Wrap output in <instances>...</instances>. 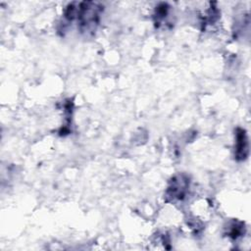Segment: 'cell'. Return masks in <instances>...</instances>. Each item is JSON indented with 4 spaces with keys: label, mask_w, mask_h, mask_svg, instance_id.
I'll use <instances>...</instances> for the list:
<instances>
[{
    "label": "cell",
    "mask_w": 251,
    "mask_h": 251,
    "mask_svg": "<svg viewBox=\"0 0 251 251\" xmlns=\"http://www.w3.org/2000/svg\"><path fill=\"white\" fill-rule=\"evenodd\" d=\"M188 188V180L183 176H176L172 180L167 189V197L171 200H181Z\"/></svg>",
    "instance_id": "obj_1"
},
{
    "label": "cell",
    "mask_w": 251,
    "mask_h": 251,
    "mask_svg": "<svg viewBox=\"0 0 251 251\" xmlns=\"http://www.w3.org/2000/svg\"><path fill=\"white\" fill-rule=\"evenodd\" d=\"M235 156L237 160H244L249 152L248 149V138L244 129L238 128L236 130L235 138Z\"/></svg>",
    "instance_id": "obj_2"
}]
</instances>
